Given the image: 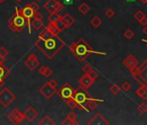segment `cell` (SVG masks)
Instances as JSON below:
<instances>
[{"label":"cell","mask_w":147,"mask_h":125,"mask_svg":"<svg viewBox=\"0 0 147 125\" xmlns=\"http://www.w3.org/2000/svg\"><path fill=\"white\" fill-rule=\"evenodd\" d=\"M59 33L55 25L49 22L47 26L38 35L35 46L48 59H53L66 46V43L59 37Z\"/></svg>","instance_id":"1"},{"label":"cell","mask_w":147,"mask_h":125,"mask_svg":"<svg viewBox=\"0 0 147 125\" xmlns=\"http://www.w3.org/2000/svg\"><path fill=\"white\" fill-rule=\"evenodd\" d=\"M69 51L75 57V58L80 62H84L91 54L107 56L106 52H100V51H94L88 45V42L83 38H80L78 41L71 44L69 46Z\"/></svg>","instance_id":"2"},{"label":"cell","mask_w":147,"mask_h":125,"mask_svg":"<svg viewBox=\"0 0 147 125\" xmlns=\"http://www.w3.org/2000/svg\"><path fill=\"white\" fill-rule=\"evenodd\" d=\"M26 24V20L24 17L22 15V13H21L20 8L15 7V13L8 20V25L10 29L14 32L20 33L25 28Z\"/></svg>","instance_id":"3"},{"label":"cell","mask_w":147,"mask_h":125,"mask_svg":"<svg viewBox=\"0 0 147 125\" xmlns=\"http://www.w3.org/2000/svg\"><path fill=\"white\" fill-rule=\"evenodd\" d=\"M73 99L77 102V104H78L77 108L78 109L84 106L89 101H97V102H104L103 99H99V98L93 97L88 93V90L82 88L81 86H79L77 89H74V96H73Z\"/></svg>","instance_id":"4"},{"label":"cell","mask_w":147,"mask_h":125,"mask_svg":"<svg viewBox=\"0 0 147 125\" xmlns=\"http://www.w3.org/2000/svg\"><path fill=\"white\" fill-rule=\"evenodd\" d=\"M133 78L139 83L147 88V58L139 66H135L130 70Z\"/></svg>","instance_id":"5"},{"label":"cell","mask_w":147,"mask_h":125,"mask_svg":"<svg viewBox=\"0 0 147 125\" xmlns=\"http://www.w3.org/2000/svg\"><path fill=\"white\" fill-rule=\"evenodd\" d=\"M16 100V95L12 93V91L5 88L0 91V104L5 108H8L11 104Z\"/></svg>","instance_id":"6"},{"label":"cell","mask_w":147,"mask_h":125,"mask_svg":"<svg viewBox=\"0 0 147 125\" xmlns=\"http://www.w3.org/2000/svg\"><path fill=\"white\" fill-rule=\"evenodd\" d=\"M56 93L58 94V96L61 97V99L62 101L66 102V101L73 98V96L74 93V89L73 88V86L69 82H65L58 91L56 90Z\"/></svg>","instance_id":"7"},{"label":"cell","mask_w":147,"mask_h":125,"mask_svg":"<svg viewBox=\"0 0 147 125\" xmlns=\"http://www.w3.org/2000/svg\"><path fill=\"white\" fill-rule=\"evenodd\" d=\"M20 11H21V13H22V15L24 17V18L26 20V23H27V25H28V28H29V33L31 34L32 31H31V29H30V23H31L32 18L37 14V12H36L31 8V6L30 5H25L22 9H20Z\"/></svg>","instance_id":"8"},{"label":"cell","mask_w":147,"mask_h":125,"mask_svg":"<svg viewBox=\"0 0 147 125\" xmlns=\"http://www.w3.org/2000/svg\"><path fill=\"white\" fill-rule=\"evenodd\" d=\"M44 8L49 13H58L63 9V5H62L58 0H48V1L44 5Z\"/></svg>","instance_id":"9"},{"label":"cell","mask_w":147,"mask_h":125,"mask_svg":"<svg viewBox=\"0 0 147 125\" xmlns=\"http://www.w3.org/2000/svg\"><path fill=\"white\" fill-rule=\"evenodd\" d=\"M39 92L41 95H43V96H44V98H46L47 100H49L52 98V96L55 95V93H56V89L53 88L49 84V82H47L40 88Z\"/></svg>","instance_id":"10"},{"label":"cell","mask_w":147,"mask_h":125,"mask_svg":"<svg viewBox=\"0 0 147 125\" xmlns=\"http://www.w3.org/2000/svg\"><path fill=\"white\" fill-rule=\"evenodd\" d=\"M8 119L13 123V124H19L21 122H23L25 118L24 116V113L21 112L18 109H15L14 110H12L8 116H7Z\"/></svg>","instance_id":"11"},{"label":"cell","mask_w":147,"mask_h":125,"mask_svg":"<svg viewBox=\"0 0 147 125\" xmlns=\"http://www.w3.org/2000/svg\"><path fill=\"white\" fill-rule=\"evenodd\" d=\"M40 64V62L37 59V57L34 54L31 53L29 55V57H27V59L24 62V65L30 70V71H34Z\"/></svg>","instance_id":"12"},{"label":"cell","mask_w":147,"mask_h":125,"mask_svg":"<svg viewBox=\"0 0 147 125\" xmlns=\"http://www.w3.org/2000/svg\"><path fill=\"white\" fill-rule=\"evenodd\" d=\"M79 83H80V86H81L82 88L88 90L94 83V80L92 79L88 76V74L85 73L81 77L79 78Z\"/></svg>","instance_id":"13"},{"label":"cell","mask_w":147,"mask_h":125,"mask_svg":"<svg viewBox=\"0 0 147 125\" xmlns=\"http://www.w3.org/2000/svg\"><path fill=\"white\" fill-rule=\"evenodd\" d=\"M43 25H44V16L43 14L37 12V14L31 20L30 26L36 31H38L43 27Z\"/></svg>","instance_id":"14"},{"label":"cell","mask_w":147,"mask_h":125,"mask_svg":"<svg viewBox=\"0 0 147 125\" xmlns=\"http://www.w3.org/2000/svg\"><path fill=\"white\" fill-rule=\"evenodd\" d=\"M88 125H108L110 122L105 118L101 114L97 113L88 122Z\"/></svg>","instance_id":"15"},{"label":"cell","mask_w":147,"mask_h":125,"mask_svg":"<svg viewBox=\"0 0 147 125\" xmlns=\"http://www.w3.org/2000/svg\"><path fill=\"white\" fill-rule=\"evenodd\" d=\"M11 75V70L4 64H0V88L5 84V80Z\"/></svg>","instance_id":"16"},{"label":"cell","mask_w":147,"mask_h":125,"mask_svg":"<svg viewBox=\"0 0 147 125\" xmlns=\"http://www.w3.org/2000/svg\"><path fill=\"white\" fill-rule=\"evenodd\" d=\"M24 118L27 119L29 122H33L38 116V112L32 106H29L24 112Z\"/></svg>","instance_id":"17"},{"label":"cell","mask_w":147,"mask_h":125,"mask_svg":"<svg viewBox=\"0 0 147 125\" xmlns=\"http://www.w3.org/2000/svg\"><path fill=\"white\" fill-rule=\"evenodd\" d=\"M138 64V61L132 55H128L127 57L123 60V64L127 68H128L129 70H131L132 68L137 66Z\"/></svg>","instance_id":"18"},{"label":"cell","mask_w":147,"mask_h":125,"mask_svg":"<svg viewBox=\"0 0 147 125\" xmlns=\"http://www.w3.org/2000/svg\"><path fill=\"white\" fill-rule=\"evenodd\" d=\"M38 72L41 76H44L45 77H50L53 74L52 70L48 66H41L38 69Z\"/></svg>","instance_id":"19"},{"label":"cell","mask_w":147,"mask_h":125,"mask_svg":"<svg viewBox=\"0 0 147 125\" xmlns=\"http://www.w3.org/2000/svg\"><path fill=\"white\" fill-rule=\"evenodd\" d=\"M136 94L142 99L144 100H146L147 99V88L143 86V85H140V87L138 89H137L136 90Z\"/></svg>","instance_id":"20"},{"label":"cell","mask_w":147,"mask_h":125,"mask_svg":"<svg viewBox=\"0 0 147 125\" xmlns=\"http://www.w3.org/2000/svg\"><path fill=\"white\" fill-rule=\"evenodd\" d=\"M55 26L56 27V29L59 31V32H60V33H61V31H63L64 30H66V29L69 28V27L65 24L64 21L62 20V18H61L59 21H57V22L55 24Z\"/></svg>","instance_id":"21"},{"label":"cell","mask_w":147,"mask_h":125,"mask_svg":"<svg viewBox=\"0 0 147 125\" xmlns=\"http://www.w3.org/2000/svg\"><path fill=\"white\" fill-rule=\"evenodd\" d=\"M61 18H62V20L64 21L65 24H66L69 27H70L71 25H73L74 23V18L69 13H66L64 16H62Z\"/></svg>","instance_id":"22"},{"label":"cell","mask_w":147,"mask_h":125,"mask_svg":"<svg viewBox=\"0 0 147 125\" xmlns=\"http://www.w3.org/2000/svg\"><path fill=\"white\" fill-rule=\"evenodd\" d=\"M39 125H55V122L53 121V119L51 117H49V116H44L43 117V119H42L39 122H38Z\"/></svg>","instance_id":"23"},{"label":"cell","mask_w":147,"mask_h":125,"mask_svg":"<svg viewBox=\"0 0 147 125\" xmlns=\"http://www.w3.org/2000/svg\"><path fill=\"white\" fill-rule=\"evenodd\" d=\"M90 24H91V25H92L94 29H98V28L102 25V20H101L99 17L95 16V17H94L91 19Z\"/></svg>","instance_id":"24"},{"label":"cell","mask_w":147,"mask_h":125,"mask_svg":"<svg viewBox=\"0 0 147 125\" xmlns=\"http://www.w3.org/2000/svg\"><path fill=\"white\" fill-rule=\"evenodd\" d=\"M61 17H62V16L59 15L58 13H52V14H50V15L49 16L48 19H49V23L55 25V24L57 22V21H59Z\"/></svg>","instance_id":"25"},{"label":"cell","mask_w":147,"mask_h":125,"mask_svg":"<svg viewBox=\"0 0 147 125\" xmlns=\"http://www.w3.org/2000/svg\"><path fill=\"white\" fill-rule=\"evenodd\" d=\"M78 11L82 14V15H87L89 11H90V7L88 5V4L86 3H82L79 7H78Z\"/></svg>","instance_id":"26"},{"label":"cell","mask_w":147,"mask_h":125,"mask_svg":"<svg viewBox=\"0 0 147 125\" xmlns=\"http://www.w3.org/2000/svg\"><path fill=\"white\" fill-rule=\"evenodd\" d=\"M65 102H66V104H67L68 108H69V109H70V110L76 109V108H77V106H78L77 102H76L73 98H71V99H69V100L66 101Z\"/></svg>","instance_id":"27"},{"label":"cell","mask_w":147,"mask_h":125,"mask_svg":"<svg viewBox=\"0 0 147 125\" xmlns=\"http://www.w3.org/2000/svg\"><path fill=\"white\" fill-rule=\"evenodd\" d=\"M110 91L113 94V95H118L119 92H120V90L121 88L117 84V83H113V84L109 88Z\"/></svg>","instance_id":"28"},{"label":"cell","mask_w":147,"mask_h":125,"mask_svg":"<svg viewBox=\"0 0 147 125\" xmlns=\"http://www.w3.org/2000/svg\"><path fill=\"white\" fill-rule=\"evenodd\" d=\"M138 110L140 114H144L147 112V105L145 103H140L138 106Z\"/></svg>","instance_id":"29"},{"label":"cell","mask_w":147,"mask_h":125,"mask_svg":"<svg viewBox=\"0 0 147 125\" xmlns=\"http://www.w3.org/2000/svg\"><path fill=\"white\" fill-rule=\"evenodd\" d=\"M133 36H134V33H133V31H132V30H130V29H127V31H125V32H124V37L127 38V39H128V40H130V39H132V37H133Z\"/></svg>","instance_id":"30"},{"label":"cell","mask_w":147,"mask_h":125,"mask_svg":"<svg viewBox=\"0 0 147 125\" xmlns=\"http://www.w3.org/2000/svg\"><path fill=\"white\" fill-rule=\"evenodd\" d=\"M67 117H69V118L74 122V124H79V122H77V115H76L74 112H70V113L67 116Z\"/></svg>","instance_id":"31"},{"label":"cell","mask_w":147,"mask_h":125,"mask_svg":"<svg viewBox=\"0 0 147 125\" xmlns=\"http://www.w3.org/2000/svg\"><path fill=\"white\" fill-rule=\"evenodd\" d=\"M145 16H144V12L142 11H138L135 14H134V17L136 18V20H138V22L139 21L142 19V18H144Z\"/></svg>","instance_id":"32"},{"label":"cell","mask_w":147,"mask_h":125,"mask_svg":"<svg viewBox=\"0 0 147 125\" xmlns=\"http://www.w3.org/2000/svg\"><path fill=\"white\" fill-rule=\"evenodd\" d=\"M121 89L124 90V91H128L131 90V84L128 82H125L122 83V85H121Z\"/></svg>","instance_id":"33"},{"label":"cell","mask_w":147,"mask_h":125,"mask_svg":"<svg viewBox=\"0 0 147 125\" xmlns=\"http://www.w3.org/2000/svg\"><path fill=\"white\" fill-rule=\"evenodd\" d=\"M87 74H88V76L92 78V79H94V81L99 77V74L95 71V70H91L88 73H87Z\"/></svg>","instance_id":"34"},{"label":"cell","mask_w":147,"mask_h":125,"mask_svg":"<svg viewBox=\"0 0 147 125\" xmlns=\"http://www.w3.org/2000/svg\"><path fill=\"white\" fill-rule=\"evenodd\" d=\"M9 52H8V50L5 48V47H0V56L6 58V57L8 56Z\"/></svg>","instance_id":"35"},{"label":"cell","mask_w":147,"mask_h":125,"mask_svg":"<svg viewBox=\"0 0 147 125\" xmlns=\"http://www.w3.org/2000/svg\"><path fill=\"white\" fill-rule=\"evenodd\" d=\"M105 15L107 16V18H112V17H113V16H114V11H113V9L108 8V9L106 11V12H105Z\"/></svg>","instance_id":"36"},{"label":"cell","mask_w":147,"mask_h":125,"mask_svg":"<svg viewBox=\"0 0 147 125\" xmlns=\"http://www.w3.org/2000/svg\"><path fill=\"white\" fill-rule=\"evenodd\" d=\"M91 70H93V67L89 64H87L86 65H84L83 68H82V70L84 71V73H88Z\"/></svg>","instance_id":"37"},{"label":"cell","mask_w":147,"mask_h":125,"mask_svg":"<svg viewBox=\"0 0 147 125\" xmlns=\"http://www.w3.org/2000/svg\"><path fill=\"white\" fill-rule=\"evenodd\" d=\"M30 6H31V8L36 11V12H38V11H39V9H40V6L36 3V2H32V3H30V4H29Z\"/></svg>","instance_id":"38"},{"label":"cell","mask_w":147,"mask_h":125,"mask_svg":"<svg viewBox=\"0 0 147 125\" xmlns=\"http://www.w3.org/2000/svg\"><path fill=\"white\" fill-rule=\"evenodd\" d=\"M61 124H62V125H74V122H73L69 117H66V118L63 120V122H61Z\"/></svg>","instance_id":"39"},{"label":"cell","mask_w":147,"mask_h":125,"mask_svg":"<svg viewBox=\"0 0 147 125\" xmlns=\"http://www.w3.org/2000/svg\"><path fill=\"white\" fill-rule=\"evenodd\" d=\"M49 84L53 87V88H57V85H58V83H57V82L55 80V79H51V80H49Z\"/></svg>","instance_id":"40"},{"label":"cell","mask_w":147,"mask_h":125,"mask_svg":"<svg viewBox=\"0 0 147 125\" xmlns=\"http://www.w3.org/2000/svg\"><path fill=\"white\" fill-rule=\"evenodd\" d=\"M139 23L143 25V26H144V25H147V17H144V18H142L140 21H139Z\"/></svg>","instance_id":"41"},{"label":"cell","mask_w":147,"mask_h":125,"mask_svg":"<svg viewBox=\"0 0 147 125\" xmlns=\"http://www.w3.org/2000/svg\"><path fill=\"white\" fill-rule=\"evenodd\" d=\"M5 61H6V58L0 56V64H4Z\"/></svg>","instance_id":"42"},{"label":"cell","mask_w":147,"mask_h":125,"mask_svg":"<svg viewBox=\"0 0 147 125\" xmlns=\"http://www.w3.org/2000/svg\"><path fill=\"white\" fill-rule=\"evenodd\" d=\"M143 33L147 36V25H144V28L143 29Z\"/></svg>","instance_id":"43"},{"label":"cell","mask_w":147,"mask_h":125,"mask_svg":"<svg viewBox=\"0 0 147 125\" xmlns=\"http://www.w3.org/2000/svg\"><path fill=\"white\" fill-rule=\"evenodd\" d=\"M65 3L68 4V5H72L73 4V0H65Z\"/></svg>","instance_id":"44"},{"label":"cell","mask_w":147,"mask_h":125,"mask_svg":"<svg viewBox=\"0 0 147 125\" xmlns=\"http://www.w3.org/2000/svg\"><path fill=\"white\" fill-rule=\"evenodd\" d=\"M139 1L143 4H147V0H139Z\"/></svg>","instance_id":"45"},{"label":"cell","mask_w":147,"mask_h":125,"mask_svg":"<svg viewBox=\"0 0 147 125\" xmlns=\"http://www.w3.org/2000/svg\"><path fill=\"white\" fill-rule=\"evenodd\" d=\"M127 2H130V3H133V2H135L136 0H127Z\"/></svg>","instance_id":"46"},{"label":"cell","mask_w":147,"mask_h":125,"mask_svg":"<svg viewBox=\"0 0 147 125\" xmlns=\"http://www.w3.org/2000/svg\"><path fill=\"white\" fill-rule=\"evenodd\" d=\"M14 1H15V2H16V3H21V2L23 1V0H14Z\"/></svg>","instance_id":"47"},{"label":"cell","mask_w":147,"mask_h":125,"mask_svg":"<svg viewBox=\"0 0 147 125\" xmlns=\"http://www.w3.org/2000/svg\"><path fill=\"white\" fill-rule=\"evenodd\" d=\"M142 42H145V43H146V46H147V40H145V39H142Z\"/></svg>","instance_id":"48"},{"label":"cell","mask_w":147,"mask_h":125,"mask_svg":"<svg viewBox=\"0 0 147 125\" xmlns=\"http://www.w3.org/2000/svg\"><path fill=\"white\" fill-rule=\"evenodd\" d=\"M5 0H0V4H3V3H5Z\"/></svg>","instance_id":"49"},{"label":"cell","mask_w":147,"mask_h":125,"mask_svg":"<svg viewBox=\"0 0 147 125\" xmlns=\"http://www.w3.org/2000/svg\"><path fill=\"white\" fill-rule=\"evenodd\" d=\"M37 1H42V0H37Z\"/></svg>","instance_id":"50"}]
</instances>
